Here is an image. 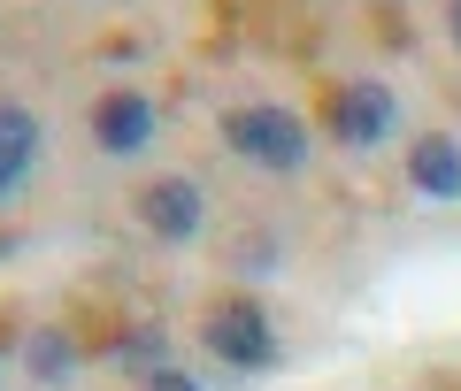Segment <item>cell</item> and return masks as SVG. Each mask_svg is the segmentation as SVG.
<instances>
[{
	"label": "cell",
	"instance_id": "1",
	"mask_svg": "<svg viewBox=\"0 0 461 391\" xmlns=\"http://www.w3.org/2000/svg\"><path fill=\"white\" fill-rule=\"evenodd\" d=\"M223 147L239 154V162L269 169V177H293V169H308L315 130L300 123L293 108H269V100H254V108H230V115H223Z\"/></svg>",
	"mask_w": 461,
	"mask_h": 391
},
{
	"label": "cell",
	"instance_id": "2",
	"mask_svg": "<svg viewBox=\"0 0 461 391\" xmlns=\"http://www.w3.org/2000/svg\"><path fill=\"white\" fill-rule=\"evenodd\" d=\"M200 345H208L223 369H269V360H277V323H269L262 299L230 292V299H215V307H208V323H200Z\"/></svg>",
	"mask_w": 461,
	"mask_h": 391
},
{
	"label": "cell",
	"instance_id": "3",
	"mask_svg": "<svg viewBox=\"0 0 461 391\" xmlns=\"http://www.w3.org/2000/svg\"><path fill=\"white\" fill-rule=\"evenodd\" d=\"M323 130L339 138V147L369 154V147H384V138L400 130V100L384 93V84H339L330 108H323Z\"/></svg>",
	"mask_w": 461,
	"mask_h": 391
},
{
	"label": "cell",
	"instance_id": "4",
	"mask_svg": "<svg viewBox=\"0 0 461 391\" xmlns=\"http://www.w3.org/2000/svg\"><path fill=\"white\" fill-rule=\"evenodd\" d=\"M93 147L115 154V162H131V154L154 147V100L131 93V84H115V93L93 100Z\"/></svg>",
	"mask_w": 461,
	"mask_h": 391
},
{
	"label": "cell",
	"instance_id": "5",
	"mask_svg": "<svg viewBox=\"0 0 461 391\" xmlns=\"http://www.w3.org/2000/svg\"><path fill=\"white\" fill-rule=\"evenodd\" d=\"M139 223H147L162 245H185V238H200V223H208V200H200L193 177H154L147 192H139Z\"/></svg>",
	"mask_w": 461,
	"mask_h": 391
},
{
	"label": "cell",
	"instance_id": "6",
	"mask_svg": "<svg viewBox=\"0 0 461 391\" xmlns=\"http://www.w3.org/2000/svg\"><path fill=\"white\" fill-rule=\"evenodd\" d=\"M408 184L423 200H461V138H446V130H423L408 147Z\"/></svg>",
	"mask_w": 461,
	"mask_h": 391
},
{
	"label": "cell",
	"instance_id": "7",
	"mask_svg": "<svg viewBox=\"0 0 461 391\" xmlns=\"http://www.w3.org/2000/svg\"><path fill=\"white\" fill-rule=\"evenodd\" d=\"M32 162H39V115L23 100H0V200L23 184Z\"/></svg>",
	"mask_w": 461,
	"mask_h": 391
},
{
	"label": "cell",
	"instance_id": "8",
	"mask_svg": "<svg viewBox=\"0 0 461 391\" xmlns=\"http://www.w3.org/2000/svg\"><path fill=\"white\" fill-rule=\"evenodd\" d=\"M115 369H131V376H162L169 369V330L162 323H139L115 338Z\"/></svg>",
	"mask_w": 461,
	"mask_h": 391
},
{
	"label": "cell",
	"instance_id": "9",
	"mask_svg": "<svg viewBox=\"0 0 461 391\" xmlns=\"http://www.w3.org/2000/svg\"><path fill=\"white\" fill-rule=\"evenodd\" d=\"M23 369H32L39 384H62V376L77 369V345H69L62 330H32V338H23Z\"/></svg>",
	"mask_w": 461,
	"mask_h": 391
},
{
	"label": "cell",
	"instance_id": "10",
	"mask_svg": "<svg viewBox=\"0 0 461 391\" xmlns=\"http://www.w3.org/2000/svg\"><path fill=\"white\" fill-rule=\"evenodd\" d=\"M147 391H200L193 376H177V369H162V376H147Z\"/></svg>",
	"mask_w": 461,
	"mask_h": 391
},
{
	"label": "cell",
	"instance_id": "11",
	"mask_svg": "<svg viewBox=\"0 0 461 391\" xmlns=\"http://www.w3.org/2000/svg\"><path fill=\"white\" fill-rule=\"evenodd\" d=\"M446 31H454V47H461V0H446Z\"/></svg>",
	"mask_w": 461,
	"mask_h": 391
}]
</instances>
